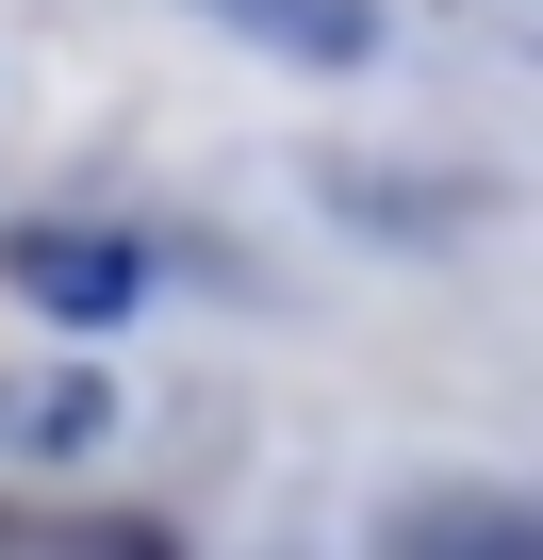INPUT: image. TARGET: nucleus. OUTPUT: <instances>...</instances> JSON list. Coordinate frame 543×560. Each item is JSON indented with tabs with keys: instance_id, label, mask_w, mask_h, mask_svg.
<instances>
[{
	"instance_id": "nucleus-1",
	"label": "nucleus",
	"mask_w": 543,
	"mask_h": 560,
	"mask_svg": "<svg viewBox=\"0 0 543 560\" xmlns=\"http://www.w3.org/2000/svg\"><path fill=\"white\" fill-rule=\"evenodd\" d=\"M0 298H34L50 330H116V314H149V247L83 231V214H17L0 231Z\"/></svg>"
},
{
	"instance_id": "nucleus-2",
	"label": "nucleus",
	"mask_w": 543,
	"mask_h": 560,
	"mask_svg": "<svg viewBox=\"0 0 543 560\" xmlns=\"http://www.w3.org/2000/svg\"><path fill=\"white\" fill-rule=\"evenodd\" d=\"M198 18L281 67H379V0H198Z\"/></svg>"
},
{
	"instance_id": "nucleus-3",
	"label": "nucleus",
	"mask_w": 543,
	"mask_h": 560,
	"mask_svg": "<svg viewBox=\"0 0 543 560\" xmlns=\"http://www.w3.org/2000/svg\"><path fill=\"white\" fill-rule=\"evenodd\" d=\"M99 429H116V396H99V380H50V396L17 412V445H34V462H83Z\"/></svg>"
}]
</instances>
